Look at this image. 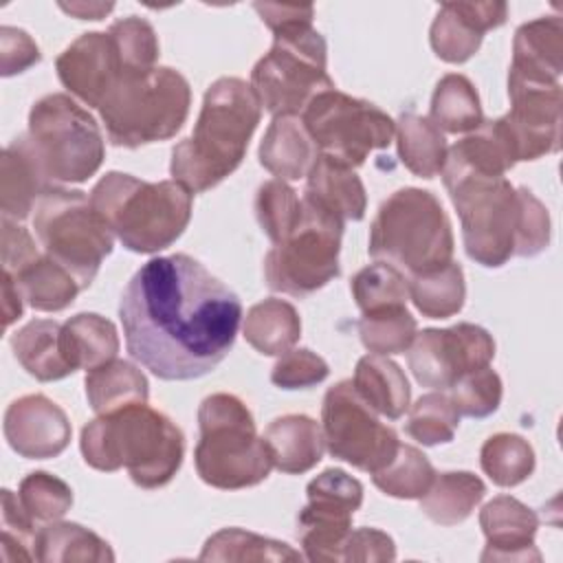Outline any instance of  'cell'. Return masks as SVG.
<instances>
[{"instance_id": "cell-1", "label": "cell", "mask_w": 563, "mask_h": 563, "mask_svg": "<svg viewBox=\"0 0 563 563\" xmlns=\"http://www.w3.org/2000/svg\"><path fill=\"white\" fill-rule=\"evenodd\" d=\"M119 319L134 361L163 380H191L231 352L242 303L198 260L174 253L152 257L132 275Z\"/></svg>"}, {"instance_id": "cell-2", "label": "cell", "mask_w": 563, "mask_h": 563, "mask_svg": "<svg viewBox=\"0 0 563 563\" xmlns=\"http://www.w3.org/2000/svg\"><path fill=\"white\" fill-rule=\"evenodd\" d=\"M442 183L460 216L466 255L499 268L510 257H534L550 244V216L543 202L506 176L442 172Z\"/></svg>"}, {"instance_id": "cell-3", "label": "cell", "mask_w": 563, "mask_h": 563, "mask_svg": "<svg viewBox=\"0 0 563 563\" xmlns=\"http://www.w3.org/2000/svg\"><path fill=\"white\" fill-rule=\"evenodd\" d=\"M253 9L273 31L271 51L251 70V86L266 112L297 117L321 92L334 88L328 75V44L312 29V4L255 2Z\"/></svg>"}, {"instance_id": "cell-4", "label": "cell", "mask_w": 563, "mask_h": 563, "mask_svg": "<svg viewBox=\"0 0 563 563\" xmlns=\"http://www.w3.org/2000/svg\"><path fill=\"white\" fill-rule=\"evenodd\" d=\"M262 103L240 77L216 79L202 99L191 136L172 150L169 174L191 194H202L231 176L246 156Z\"/></svg>"}, {"instance_id": "cell-5", "label": "cell", "mask_w": 563, "mask_h": 563, "mask_svg": "<svg viewBox=\"0 0 563 563\" xmlns=\"http://www.w3.org/2000/svg\"><path fill=\"white\" fill-rule=\"evenodd\" d=\"M84 462L97 471L128 468L141 488H161L174 479L185 455L183 431L147 402L97 416L81 429Z\"/></svg>"}, {"instance_id": "cell-6", "label": "cell", "mask_w": 563, "mask_h": 563, "mask_svg": "<svg viewBox=\"0 0 563 563\" xmlns=\"http://www.w3.org/2000/svg\"><path fill=\"white\" fill-rule=\"evenodd\" d=\"M88 198L132 253H158L172 246L187 229L194 205V194L174 178L147 183L123 172H108Z\"/></svg>"}, {"instance_id": "cell-7", "label": "cell", "mask_w": 563, "mask_h": 563, "mask_svg": "<svg viewBox=\"0 0 563 563\" xmlns=\"http://www.w3.org/2000/svg\"><path fill=\"white\" fill-rule=\"evenodd\" d=\"M367 251L407 279L453 262V231L440 200L418 187L394 191L376 211Z\"/></svg>"}, {"instance_id": "cell-8", "label": "cell", "mask_w": 563, "mask_h": 563, "mask_svg": "<svg viewBox=\"0 0 563 563\" xmlns=\"http://www.w3.org/2000/svg\"><path fill=\"white\" fill-rule=\"evenodd\" d=\"M189 81L169 66L121 73L99 106L108 141L117 147H141L167 141L187 121Z\"/></svg>"}, {"instance_id": "cell-9", "label": "cell", "mask_w": 563, "mask_h": 563, "mask_svg": "<svg viewBox=\"0 0 563 563\" xmlns=\"http://www.w3.org/2000/svg\"><path fill=\"white\" fill-rule=\"evenodd\" d=\"M200 440L194 464L200 479L220 490H240L262 484L273 460L264 438L255 431L249 407L233 394L218 391L198 407Z\"/></svg>"}, {"instance_id": "cell-10", "label": "cell", "mask_w": 563, "mask_h": 563, "mask_svg": "<svg viewBox=\"0 0 563 563\" xmlns=\"http://www.w3.org/2000/svg\"><path fill=\"white\" fill-rule=\"evenodd\" d=\"M24 139L53 187L88 180L106 156L95 117L64 92L33 103Z\"/></svg>"}, {"instance_id": "cell-11", "label": "cell", "mask_w": 563, "mask_h": 563, "mask_svg": "<svg viewBox=\"0 0 563 563\" xmlns=\"http://www.w3.org/2000/svg\"><path fill=\"white\" fill-rule=\"evenodd\" d=\"M343 224L341 218L303 196L299 220L264 257L266 286L284 295L308 297L339 277Z\"/></svg>"}, {"instance_id": "cell-12", "label": "cell", "mask_w": 563, "mask_h": 563, "mask_svg": "<svg viewBox=\"0 0 563 563\" xmlns=\"http://www.w3.org/2000/svg\"><path fill=\"white\" fill-rule=\"evenodd\" d=\"M33 229L44 253L64 266L81 290L92 284L101 262L114 249V233L79 189L46 191L35 207Z\"/></svg>"}, {"instance_id": "cell-13", "label": "cell", "mask_w": 563, "mask_h": 563, "mask_svg": "<svg viewBox=\"0 0 563 563\" xmlns=\"http://www.w3.org/2000/svg\"><path fill=\"white\" fill-rule=\"evenodd\" d=\"M301 123L319 154L356 169L369 152L383 150L396 134V123L378 106L336 88L317 95L301 112Z\"/></svg>"}, {"instance_id": "cell-14", "label": "cell", "mask_w": 563, "mask_h": 563, "mask_svg": "<svg viewBox=\"0 0 563 563\" xmlns=\"http://www.w3.org/2000/svg\"><path fill=\"white\" fill-rule=\"evenodd\" d=\"M321 431L332 457L365 473L385 468L400 446L396 431L376 418V411L356 394L352 380H339L325 391Z\"/></svg>"}, {"instance_id": "cell-15", "label": "cell", "mask_w": 563, "mask_h": 563, "mask_svg": "<svg viewBox=\"0 0 563 563\" xmlns=\"http://www.w3.org/2000/svg\"><path fill=\"white\" fill-rule=\"evenodd\" d=\"M308 504L297 515V539L308 561H341L352 517L363 504V484L343 468H325L306 486Z\"/></svg>"}, {"instance_id": "cell-16", "label": "cell", "mask_w": 563, "mask_h": 563, "mask_svg": "<svg viewBox=\"0 0 563 563\" xmlns=\"http://www.w3.org/2000/svg\"><path fill=\"white\" fill-rule=\"evenodd\" d=\"M495 341L482 325L457 323L427 328L416 334L407 350V363L422 387L449 389L460 376L490 365Z\"/></svg>"}, {"instance_id": "cell-17", "label": "cell", "mask_w": 563, "mask_h": 563, "mask_svg": "<svg viewBox=\"0 0 563 563\" xmlns=\"http://www.w3.org/2000/svg\"><path fill=\"white\" fill-rule=\"evenodd\" d=\"M510 112L501 117L517 161H537L561 145V84H534L508 77Z\"/></svg>"}, {"instance_id": "cell-18", "label": "cell", "mask_w": 563, "mask_h": 563, "mask_svg": "<svg viewBox=\"0 0 563 563\" xmlns=\"http://www.w3.org/2000/svg\"><path fill=\"white\" fill-rule=\"evenodd\" d=\"M2 431L9 446L26 460L57 457L73 435L66 411L44 394L13 400L4 411Z\"/></svg>"}, {"instance_id": "cell-19", "label": "cell", "mask_w": 563, "mask_h": 563, "mask_svg": "<svg viewBox=\"0 0 563 563\" xmlns=\"http://www.w3.org/2000/svg\"><path fill=\"white\" fill-rule=\"evenodd\" d=\"M55 70L70 95L88 108H99L121 75V62L110 33L92 31L59 53Z\"/></svg>"}, {"instance_id": "cell-20", "label": "cell", "mask_w": 563, "mask_h": 563, "mask_svg": "<svg viewBox=\"0 0 563 563\" xmlns=\"http://www.w3.org/2000/svg\"><path fill=\"white\" fill-rule=\"evenodd\" d=\"M506 18V2H442L429 29L431 48L442 62L464 64L479 51L484 33Z\"/></svg>"}, {"instance_id": "cell-21", "label": "cell", "mask_w": 563, "mask_h": 563, "mask_svg": "<svg viewBox=\"0 0 563 563\" xmlns=\"http://www.w3.org/2000/svg\"><path fill=\"white\" fill-rule=\"evenodd\" d=\"M479 526L486 537L482 561H541L534 548L539 517L532 508L510 495L493 497L479 510Z\"/></svg>"}, {"instance_id": "cell-22", "label": "cell", "mask_w": 563, "mask_h": 563, "mask_svg": "<svg viewBox=\"0 0 563 563\" xmlns=\"http://www.w3.org/2000/svg\"><path fill=\"white\" fill-rule=\"evenodd\" d=\"M563 73V22L545 15L521 24L512 42L508 77L534 84H559Z\"/></svg>"}, {"instance_id": "cell-23", "label": "cell", "mask_w": 563, "mask_h": 563, "mask_svg": "<svg viewBox=\"0 0 563 563\" xmlns=\"http://www.w3.org/2000/svg\"><path fill=\"white\" fill-rule=\"evenodd\" d=\"M53 185L33 156L24 134L13 139L0 158V209L2 218L24 220Z\"/></svg>"}, {"instance_id": "cell-24", "label": "cell", "mask_w": 563, "mask_h": 563, "mask_svg": "<svg viewBox=\"0 0 563 563\" xmlns=\"http://www.w3.org/2000/svg\"><path fill=\"white\" fill-rule=\"evenodd\" d=\"M262 438L268 446L273 466L288 475L308 473L321 462L325 451L319 422L303 413H286L275 418Z\"/></svg>"}, {"instance_id": "cell-25", "label": "cell", "mask_w": 563, "mask_h": 563, "mask_svg": "<svg viewBox=\"0 0 563 563\" xmlns=\"http://www.w3.org/2000/svg\"><path fill=\"white\" fill-rule=\"evenodd\" d=\"M303 196L314 200L343 222L363 220L367 209L365 187L356 172L325 154H319L314 165L310 167L306 176Z\"/></svg>"}, {"instance_id": "cell-26", "label": "cell", "mask_w": 563, "mask_h": 563, "mask_svg": "<svg viewBox=\"0 0 563 563\" xmlns=\"http://www.w3.org/2000/svg\"><path fill=\"white\" fill-rule=\"evenodd\" d=\"M260 165L277 180L306 178L319 150L297 117H275L260 143Z\"/></svg>"}, {"instance_id": "cell-27", "label": "cell", "mask_w": 563, "mask_h": 563, "mask_svg": "<svg viewBox=\"0 0 563 563\" xmlns=\"http://www.w3.org/2000/svg\"><path fill=\"white\" fill-rule=\"evenodd\" d=\"M352 385L356 394L378 416H385L387 420H398L409 409V398H411L409 380L400 369V365L387 356H380V354L361 356L354 369Z\"/></svg>"}, {"instance_id": "cell-28", "label": "cell", "mask_w": 563, "mask_h": 563, "mask_svg": "<svg viewBox=\"0 0 563 563\" xmlns=\"http://www.w3.org/2000/svg\"><path fill=\"white\" fill-rule=\"evenodd\" d=\"M18 363L37 380L51 383L70 376L75 369L62 352V323L33 319L11 336Z\"/></svg>"}, {"instance_id": "cell-29", "label": "cell", "mask_w": 563, "mask_h": 563, "mask_svg": "<svg viewBox=\"0 0 563 563\" xmlns=\"http://www.w3.org/2000/svg\"><path fill=\"white\" fill-rule=\"evenodd\" d=\"M86 398L97 416L147 402L150 385L145 374L130 361L112 358L86 374Z\"/></svg>"}, {"instance_id": "cell-30", "label": "cell", "mask_w": 563, "mask_h": 563, "mask_svg": "<svg viewBox=\"0 0 563 563\" xmlns=\"http://www.w3.org/2000/svg\"><path fill=\"white\" fill-rule=\"evenodd\" d=\"M242 334L246 343L264 356H282L301 336V319L286 299L268 297L249 308Z\"/></svg>"}, {"instance_id": "cell-31", "label": "cell", "mask_w": 563, "mask_h": 563, "mask_svg": "<svg viewBox=\"0 0 563 563\" xmlns=\"http://www.w3.org/2000/svg\"><path fill=\"white\" fill-rule=\"evenodd\" d=\"M62 352L75 372L95 369L117 358V328L97 312H79L62 323Z\"/></svg>"}, {"instance_id": "cell-32", "label": "cell", "mask_w": 563, "mask_h": 563, "mask_svg": "<svg viewBox=\"0 0 563 563\" xmlns=\"http://www.w3.org/2000/svg\"><path fill=\"white\" fill-rule=\"evenodd\" d=\"M486 495V484L468 471L435 473L420 497V510L438 526H457L471 517Z\"/></svg>"}, {"instance_id": "cell-33", "label": "cell", "mask_w": 563, "mask_h": 563, "mask_svg": "<svg viewBox=\"0 0 563 563\" xmlns=\"http://www.w3.org/2000/svg\"><path fill=\"white\" fill-rule=\"evenodd\" d=\"M11 277L24 301L40 312H59L68 308L81 290L77 279L46 253H40Z\"/></svg>"}, {"instance_id": "cell-34", "label": "cell", "mask_w": 563, "mask_h": 563, "mask_svg": "<svg viewBox=\"0 0 563 563\" xmlns=\"http://www.w3.org/2000/svg\"><path fill=\"white\" fill-rule=\"evenodd\" d=\"M396 141L400 163L420 178H433L442 174L446 163V139L427 119L413 112H402L396 121Z\"/></svg>"}, {"instance_id": "cell-35", "label": "cell", "mask_w": 563, "mask_h": 563, "mask_svg": "<svg viewBox=\"0 0 563 563\" xmlns=\"http://www.w3.org/2000/svg\"><path fill=\"white\" fill-rule=\"evenodd\" d=\"M427 119L440 132L449 134L477 130L484 121V114L473 81L460 73L444 75L435 84Z\"/></svg>"}, {"instance_id": "cell-36", "label": "cell", "mask_w": 563, "mask_h": 563, "mask_svg": "<svg viewBox=\"0 0 563 563\" xmlns=\"http://www.w3.org/2000/svg\"><path fill=\"white\" fill-rule=\"evenodd\" d=\"M35 556L44 563L114 561V552L106 539L73 521H51L40 528Z\"/></svg>"}, {"instance_id": "cell-37", "label": "cell", "mask_w": 563, "mask_h": 563, "mask_svg": "<svg viewBox=\"0 0 563 563\" xmlns=\"http://www.w3.org/2000/svg\"><path fill=\"white\" fill-rule=\"evenodd\" d=\"M409 299L429 319H449L457 314L466 299L464 271L457 262H449L446 266L411 277L409 279Z\"/></svg>"}, {"instance_id": "cell-38", "label": "cell", "mask_w": 563, "mask_h": 563, "mask_svg": "<svg viewBox=\"0 0 563 563\" xmlns=\"http://www.w3.org/2000/svg\"><path fill=\"white\" fill-rule=\"evenodd\" d=\"M202 561H301L288 543L242 528H222L211 534L200 552Z\"/></svg>"}, {"instance_id": "cell-39", "label": "cell", "mask_w": 563, "mask_h": 563, "mask_svg": "<svg viewBox=\"0 0 563 563\" xmlns=\"http://www.w3.org/2000/svg\"><path fill=\"white\" fill-rule=\"evenodd\" d=\"M479 464L493 484L510 488L532 475L534 451L530 442L517 433H495L482 444Z\"/></svg>"}, {"instance_id": "cell-40", "label": "cell", "mask_w": 563, "mask_h": 563, "mask_svg": "<svg viewBox=\"0 0 563 563\" xmlns=\"http://www.w3.org/2000/svg\"><path fill=\"white\" fill-rule=\"evenodd\" d=\"M361 343L380 356L402 354L418 334V323L407 306H389L374 312H363L358 319Z\"/></svg>"}, {"instance_id": "cell-41", "label": "cell", "mask_w": 563, "mask_h": 563, "mask_svg": "<svg viewBox=\"0 0 563 563\" xmlns=\"http://www.w3.org/2000/svg\"><path fill=\"white\" fill-rule=\"evenodd\" d=\"M433 477V464L420 449L411 444H400L394 460L385 468L372 473L374 486L396 499H420L431 486Z\"/></svg>"}, {"instance_id": "cell-42", "label": "cell", "mask_w": 563, "mask_h": 563, "mask_svg": "<svg viewBox=\"0 0 563 563\" xmlns=\"http://www.w3.org/2000/svg\"><path fill=\"white\" fill-rule=\"evenodd\" d=\"M350 290L361 312H374L389 306H407L409 279L391 264L374 262L352 277Z\"/></svg>"}, {"instance_id": "cell-43", "label": "cell", "mask_w": 563, "mask_h": 563, "mask_svg": "<svg viewBox=\"0 0 563 563\" xmlns=\"http://www.w3.org/2000/svg\"><path fill=\"white\" fill-rule=\"evenodd\" d=\"M457 424H460V413L453 400L442 391H431L420 396L411 405L409 418L405 422V431L416 442L424 446H435V444L451 442Z\"/></svg>"}, {"instance_id": "cell-44", "label": "cell", "mask_w": 563, "mask_h": 563, "mask_svg": "<svg viewBox=\"0 0 563 563\" xmlns=\"http://www.w3.org/2000/svg\"><path fill=\"white\" fill-rule=\"evenodd\" d=\"M18 497L35 523L59 521L73 506L70 486L46 471L29 473L20 482Z\"/></svg>"}, {"instance_id": "cell-45", "label": "cell", "mask_w": 563, "mask_h": 563, "mask_svg": "<svg viewBox=\"0 0 563 563\" xmlns=\"http://www.w3.org/2000/svg\"><path fill=\"white\" fill-rule=\"evenodd\" d=\"M108 33L114 42L121 73H143L156 68L158 37L145 18L128 15L117 20Z\"/></svg>"}, {"instance_id": "cell-46", "label": "cell", "mask_w": 563, "mask_h": 563, "mask_svg": "<svg viewBox=\"0 0 563 563\" xmlns=\"http://www.w3.org/2000/svg\"><path fill=\"white\" fill-rule=\"evenodd\" d=\"M301 198L284 180H266L255 194V216L266 238L277 244L299 220Z\"/></svg>"}, {"instance_id": "cell-47", "label": "cell", "mask_w": 563, "mask_h": 563, "mask_svg": "<svg viewBox=\"0 0 563 563\" xmlns=\"http://www.w3.org/2000/svg\"><path fill=\"white\" fill-rule=\"evenodd\" d=\"M451 400L460 416L488 418L499 409L504 385L495 369L488 365L460 376L451 387Z\"/></svg>"}, {"instance_id": "cell-48", "label": "cell", "mask_w": 563, "mask_h": 563, "mask_svg": "<svg viewBox=\"0 0 563 563\" xmlns=\"http://www.w3.org/2000/svg\"><path fill=\"white\" fill-rule=\"evenodd\" d=\"M37 530L29 517L20 497L4 488L2 490V559L4 561H35Z\"/></svg>"}, {"instance_id": "cell-49", "label": "cell", "mask_w": 563, "mask_h": 563, "mask_svg": "<svg viewBox=\"0 0 563 563\" xmlns=\"http://www.w3.org/2000/svg\"><path fill=\"white\" fill-rule=\"evenodd\" d=\"M328 374L330 367L317 352L308 347H292L277 358L271 380L279 389H308L323 383Z\"/></svg>"}, {"instance_id": "cell-50", "label": "cell", "mask_w": 563, "mask_h": 563, "mask_svg": "<svg viewBox=\"0 0 563 563\" xmlns=\"http://www.w3.org/2000/svg\"><path fill=\"white\" fill-rule=\"evenodd\" d=\"M42 53L35 40L15 26H0V75L11 77L40 64Z\"/></svg>"}, {"instance_id": "cell-51", "label": "cell", "mask_w": 563, "mask_h": 563, "mask_svg": "<svg viewBox=\"0 0 563 563\" xmlns=\"http://www.w3.org/2000/svg\"><path fill=\"white\" fill-rule=\"evenodd\" d=\"M394 559H396L394 539L378 528L350 530L341 552V561L380 563V561H394Z\"/></svg>"}, {"instance_id": "cell-52", "label": "cell", "mask_w": 563, "mask_h": 563, "mask_svg": "<svg viewBox=\"0 0 563 563\" xmlns=\"http://www.w3.org/2000/svg\"><path fill=\"white\" fill-rule=\"evenodd\" d=\"M40 255L31 233L15 220L2 218V271L18 273L22 266Z\"/></svg>"}, {"instance_id": "cell-53", "label": "cell", "mask_w": 563, "mask_h": 563, "mask_svg": "<svg viewBox=\"0 0 563 563\" xmlns=\"http://www.w3.org/2000/svg\"><path fill=\"white\" fill-rule=\"evenodd\" d=\"M24 312V297L13 277L2 271V325L9 328Z\"/></svg>"}, {"instance_id": "cell-54", "label": "cell", "mask_w": 563, "mask_h": 563, "mask_svg": "<svg viewBox=\"0 0 563 563\" xmlns=\"http://www.w3.org/2000/svg\"><path fill=\"white\" fill-rule=\"evenodd\" d=\"M59 9L62 11H66V13H73V15H77L79 20H101L106 13H110L112 9H114V4L112 2H70V4H59Z\"/></svg>"}]
</instances>
